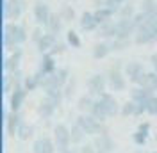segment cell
Segmentation results:
<instances>
[{
    "label": "cell",
    "mask_w": 157,
    "mask_h": 153,
    "mask_svg": "<svg viewBox=\"0 0 157 153\" xmlns=\"http://www.w3.org/2000/svg\"><path fill=\"white\" fill-rule=\"evenodd\" d=\"M27 30L23 25H18L14 21H9L4 25V32H2V45L7 52H13L16 47H21L27 41Z\"/></svg>",
    "instance_id": "obj_1"
},
{
    "label": "cell",
    "mask_w": 157,
    "mask_h": 153,
    "mask_svg": "<svg viewBox=\"0 0 157 153\" xmlns=\"http://www.w3.org/2000/svg\"><path fill=\"white\" fill-rule=\"evenodd\" d=\"M132 41L136 45H150V43H157V18L154 14H150L148 20L136 30Z\"/></svg>",
    "instance_id": "obj_2"
},
{
    "label": "cell",
    "mask_w": 157,
    "mask_h": 153,
    "mask_svg": "<svg viewBox=\"0 0 157 153\" xmlns=\"http://www.w3.org/2000/svg\"><path fill=\"white\" fill-rule=\"evenodd\" d=\"M75 123L86 132V135H91V137H97V135L104 134V132H109L105 123L98 121L97 118H93L91 114H78Z\"/></svg>",
    "instance_id": "obj_3"
},
{
    "label": "cell",
    "mask_w": 157,
    "mask_h": 153,
    "mask_svg": "<svg viewBox=\"0 0 157 153\" xmlns=\"http://www.w3.org/2000/svg\"><path fill=\"white\" fill-rule=\"evenodd\" d=\"M125 73H121V61H114V64L107 69V84L113 91L121 93L127 87V80H125Z\"/></svg>",
    "instance_id": "obj_4"
},
{
    "label": "cell",
    "mask_w": 157,
    "mask_h": 153,
    "mask_svg": "<svg viewBox=\"0 0 157 153\" xmlns=\"http://www.w3.org/2000/svg\"><path fill=\"white\" fill-rule=\"evenodd\" d=\"M25 0H2V16L4 20H18L25 13Z\"/></svg>",
    "instance_id": "obj_5"
},
{
    "label": "cell",
    "mask_w": 157,
    "mask_h": 153,
    "mask_svg": "<svg viewBox=\"0 0 157 153\" xmlns=\"http://www.w3.org/2000/svg\"><path fill=\"white\" fill-rule=\"evenodd\" d=\"M54 143L57 151H64L71 146V135H70V128L64 123H57L54 126Z\"/></svg>",
    "instance_id": "obj_6"
},
{
    "label": "cell",
    "mask_w": 157,
    "mask_h": 153,
    "mask_svg": "<svg viewBox=\"0 0 157 153\" xmlns=\"http://www.w3.org/2000/svg\"><path fill=\"white\" fill-rule=\"evenodd\" d=\"M105 86H109L107 78L102 75V73H95V75H91L88 78V95L98 98L100 95L105 93Z\"/></svg>",
    "instance_id": "obj_7"
},
{
    "label": "cell",
    "mask_w": 157,
    "mask_h": 153,
    "mask_svg": "<svg viewBox=\"0 0 157 153\" xmlns=\"http://www.w3.org/2000/svg\"><path fill=\"white\" fill-rule=\"evenodd\" d=\"M21 57H23V48L16 47L13 52L7 54V57L4 59V64H2V69L4 73H13L20 69V62H21Z\"/></svg>",
    "instance_id": "obj_8"
},
{
    "label": "cell",
    "mask_w": 157,
    "mask_h": 153,
    "mask_svg": "<svg viewBox=\"0 0 157 153\" xmlns=\"http://www.w3.org/2000/svg\"><path fill=\"white\" fill-rule=\"evenodd\" d=\"M98 102H100V105H102V109L105 110V114H107V118H114V116L120 114V105H118L116 98L111 95V93H104V95H100L97 98Z\"/></svg>",
    "instance_id": "obj_9"
},
{
    "label": "cell",
    "mask_w": 157,
    "mask_h": 153,
    "mask_svg": "<svg viewBox=\"0 0 157 153\" xmlns=\"http://www.w3.org/2000/svg\"><path fill=\"white\" fill-rule=\"evenodd\" d=\"M136 34V25L132 18L116 20V38L118 39H130Z\"/></svg>",
    "instance_id": "obj_10"
},
{
    "label": "cell",
    "mask_w": 157,
    "mask_h": 153,
    "mask_svg": "<svg viewBox=\"0 0 157 153\" xmlns=\"http://www.w3.org/2000/svg\"><path fill=\"white\" fill-rule=\"evenodd\" d=\"M57 103L50 98V96H43L41 100H39L38 103V116L41 118V119H50L52 116L56 114V110H57Z\"/></svg>",
    "instance_id": "obj_11"
},
{
    "label": "cell",
    "mask_w": 157,
    "mask_h": 153,
    "mask_svg": "<svg viewBox=\"0 0 157 153\" xmlns=\"http://www.w3.org/2000/svg\"><path fill=\"white\" fill-rule=\"evenodd\" d=\"M93 146H95L97 151H104V153H113L114 148H116V144L113 141V137L109 135V132H104V134L93 137Z\"/></svg>",
    "instance_id": "obj_12"
},
{
    "label": "cell",
    "mask_w": 157,
    "mask_h": 153,
    "mask_svg": "<svg viewBox=\"0 0 157 153\" xmlns=\"http://www.w3.org/2000/svg\"><path fill=\"white\" fill-rule=\"evenodd\" d=\"M27 93H29V91H27L23 86L14 87V89L11 91V95H9V110L20 112V109H21L25 98H27Z\"/></svg>",
    "instance_id": "obj_13"
},
{
    "label": "cell",
    "mask_w": 157,
    "mask_h": 153,
    "mask_svg": "<svg viewBox=\"0 0 157 153\" xmlns=\"http://www.w3.org/2000/svg\"><path fill=\"white\" fill-rule=\"evenodd\" d=\"M4 123H6V132H7V135H9V137H16L20 125L23 123V116H21V112L9 110V112H7V118H6V121H4Z\"/></svg>",
    "instance_id": "obj_14"
},
{
    "label": "cell",
    "mask_w": 157,
    "mask_h": 153,
    "mask_svg": "<svg viewBox=\"0 0 157 153\" xmlns=\"http://www.w3.org/2000/svg\"><path fill=\"white\" fill-rule=\"evenodd\" d=\"M134 86L145 87L150 93H155L157 91V73L155 71H143V73L139 75V78L136 80Z\"/></svg>",
    "instance_id": "obj_15"
},
{
    "label": "cell",
    "mask_w": 157,
    "mask_h": 153,
    "mask_svg": "<svg viewBox=\"0 0 157 153\" xmlns=\"http://www.w3.org/2000/svg\"><path fill=\"white\" fill-rule=\"evenodd\" d=\"M56 151H57V148H56L54 139H50L47 135H41L34 141L32 153H56Z\"/></svg>",
    "instance_id": "obj_16"
},
{
    "label": "cell",
    "mask_w": 157,
    "mask_h": 153,
    "mask_svg": "<svg viewBox=\"0 0 157 153\" xmlns=\"http://www.w3.org/2000/svg\"><path fill=\"white\" fill-rule=\"evenodd\" d=\"M50 14H52V11H50V7L43 2V0H38V2L34 4V20H36L38 25L45 27V23L48 21Z\"/></svg>",
    "instance_id": "obj_17"
},
{
    "label": "cell",
    "mask_w": 157,
    "mask_h": 153,
    "mask_svg": "<svg viewBox=\"0 0 157 153\" xmlns=\"http://www.w3.org/2000/svg\"><path fill=\"white\" fill-rule=\"evenodd\" d=\"M143 71H147V69L143 66V62H137V61H128L127 64H125V68H123L125 76H127L132 84H136V80L139 78V75H141Z\"/></svg>",
    "instance_id": "obj_18"
},
{
    "label": "cell",
    "mask_w": 157,
    "mask_h": 153,
    "mask_svg": "<svg viewBox=\"0 0 157 153\" xmlns=\"http://www.w3.org/2000/svg\"><path fill=\"white\" fill-rule=\"evenodd\" d=\"M98 38H102L104 41H111V39L116 38V20H109L105 23L98 25Z\"/></svg>",
    "instance_id": "obj_19"
},
{
    "label": "cell",
    "mask_w": 157,
    "mask_h": 153,
    "mask_svg": "<svg viewBox=\"0 0 157 153\" xmlns=\"http://www.w3.org/2000/svg\"><path fill=\"white\" fill-rule=\"evenodd\" d=\"M63 18L59 16V13H52L50 14V18H48V21L45 23V32H48V34H56V36H59L61 32H63Z\"/></svg>",
    "instance_id": "obj_20"
},
{
    "label": "cell",
    "mask_w": 157,
    "mask_h": 153,
    "mask_svg": "<svg viewBox=\"0 0 157 153\" xmlns=\"http://www.w3.org/2000/svg\"><path fill=\"white\" fill-rule=\"evenodd\" d=\"M78 25L84 32H93V30H98V23L95 20V14L91 11H84L78 18Z\"/></svg>",
    "instance_id": "obj_21"
},
{
    "label": "cell",
    "mask_w": 157,
    "mask_h": 153,
    "mask_svg": "<svg viewBox=\"0 0 157 153\" xmlns=\"http://www.w3.org/2000/svg\"><path fill=\"white\" fill-rule=\"evenodd\" d=\"M57 41H59V39H57L56 34H48V32H45V36L39 39V43L36 45V47H38V52H39V54H48Z\"/></svg>",
    "instance_id": "obj_22"
},
{
    "label": "cell",
    "mask_w": 157,
    "mask_h": 153,
    "mask_svg": "<svg viewBox=\"0 0 157 153\" xmlns=\"http://www.w3.org/2000/svg\"><path fill=\"white\" fill-rule=\"evenodd\" d=\"M152 95H154V93H150L148 89H145V87H139V86H134L130 91H128L130 100H132V102H136V103H145V102H147Z\"/></svg>",
    "instance_id": "obj_23"
},
{
    "label": "cell",
    "mask_w": 157,
    "mask_h": 153,
    "mask_svg": "<svg viewBox=\"0 0 157 153\" xmlns=\"http://www.w3.org/2000/svg\"><path fill=\"white\" fill-rule=\"evenodd\" d=\"M111 54V45H109V41H98L97 45L93 47V50H91V55H93V59H97V61H102V59H105Z\"/></svg>",
    "instance_id": "obj_24"
},
{
    "label": "cell",
    "mask_w": 157,
    "mask_h": 153,
    "mask_svg": "<svg viewBox=\"0 0 157 153\" xmlns=\"http://www.w3.org/2000/svg\"><path fill=\"white\" fill-rule=\"evenodd\" d=\"M56 69H57V66H56V61H54V57H52L50 54H43L38 71L41 73V75H48V73H54Z\"/></svg>",
    "instance_id": "obj_25"
},
{
    "label": "cell",
    "mask_w": 157,
    "mask_h": 153,
    "mask_svg": "<svg viewBox=\"0 0 157 153\" xmlns=\"http://www.w3.org/2000/svg\"><path fill=\"white\" fill-rule=\"evenodd\" d=\"M93 14H95V20H97L98 25H102V23H105L109 20H113L116 16V11L114 9H109L105 6H102V7H97V9L93 11Z\"/></svg>",
    "instance_id": "obj_26"
},
{
    "label": "cell",
    "mask_w": 157,
    "mask_h": 153,
    "mask_svg": "<svg viewBox=\"0 0 157 153\" xmlns=\"http://www.w3.org/2000/svg\"><path fill=\"white\" fill-rule=\"evenodd\" d=\"M95 100H97V98L91 96V95H82L77 102L78 112H80V114H89L91 109H93V105H95Z\"/></svg>",
    "instance_id": "obj_27"
},
{
    "label": "cell",
    "mask_w": 157,
    "mask_h": 153,
    "mask_svg": "<svg viewBox=\"0 0 157 153\" xmlns=\"http://www.w3.org/2000/svg\"><path fill=\"white\" fill-rule=\"evenodd\" d=\"M134 14H136V7H134V4H132V2H125V4L116 11V18L118 20L134 18Z\"/></svg>",
    "instance_id": "obj_28"
},
{
    "label": "cell",
    "mask_w": 157,
    "mask_h": 153,
    "mask_svg": "<svg viewBox=\"0 0 157 153\" xmlns=\"http://www.w3.org/2000/svg\"><path fill=\"white\" fill-rule=\"evenodd\" d=\"M32 135H34V126L30 123H27V121H23V123L20 125L16 137H18L20 141H29V139H32Z\"/></svg>",
    "instance_id": "obj_29"
},
{
    "label": "cell",
    "mask_w": 157,
    "mask_h": 153,
    "mask_svg": "<svg viewBox=\"0 0 157 153\" xmlns=\"http://www.w3.org/2000/svg\"><path fill=\"white\" fill-rule=\"evenodd\" d=\"M70 135H71V144H82L84 143V137H86V132L77 123H73L70 126Z\"/></svg>",
    "instance_id": "obj_30"
},
{
    "label": "cell",
    "mask_w": 157,
    "mask_h": 153,
    "mask_svg": "<svg viewBox=\"0 0 157 153\" xmlns=\"http://www.w3.org/2000/svg\"><path fill=\"white\" fill-rule=\"evenodd\" d=\"M59 16L63 18L64 23H71L73 20H75V9L68 6V4H64V6H61V9H59Z\"/></svg>",
    "instance_id": "obj_31"
},
{
    "label": "cell",
    "mask_w": 157,
    "mask_h": 153,
    "mask_svg": "<svg viewBox=\"0 0 157 153\" xmlns=\"http://www.w3.org/2000/svg\"><path fill=\"white\" fill-rule=\"evenodd\" d=\"M109 45H111V52H121V50H125V48H128V45H130V39H111L109 41Z\"/></svg>",
    "instance_id": "obj_32"
},
{
    "label": "cell",
    "mask_w": 157,
    "mask_h": 153,
    "mask_svg": "<svg viewBox=\"0 0 157 153\" xmlns=\"http://www.w3.org/2000/svg\"><path fill=\"white\" fill-rule=\"evenodd\" d=\"M13 89H14V82L11 78V73H4V76H2V95L4 96L11 95Z\"/></svg>",
    "instance_id": "obj_33"
},
{
    "label": "cell",
    "mask_w": 157,
    "mask_h": 153,
    "mask_svg": "<svg viewBox=\"0 0 157 153\" xmlns=\"http://www.w3.org/2000/svg\"><path fill=\"white\" fill-rule=\"evenodd\" d=\"M134 110H136V102H132V100L128 98L125 103H121L120 114L123 116V118H130V116H134Z\"/></svg>",
    "instance_id": "obj_34"
},
{
    "label": "cell",
    "mask_w": 157,
    "mask_h": 153,
    "mask_svg": "<svg viewBox=\"0 0 157 153\" xmlns=\"http://www.w3.org/2000/svg\"><path fill=\"white\" fill-rule=\"evenodd\" d=\"M66 41H68V45L71 48H80L82 47V41H80V38H78V34L75 32V30H71V29L66 32Z\"/></svg>",
    "instance_id": "obj_35"
},
{
    "label": "cell",
    "mask_w": 157,
    "mask_h": 153,
    "mask_svg": "<svg viewBox=\"0 0 157 153\" xmlns=\"http://www.w3.org/2000/svg\"><path fill=\"white\" fill-rule=\"evenodd\" d=\"M145 107H147V114L148 116H157V96L152 95L145 102Z\"/></svg>",
    "instance_id": "obj_36"
},
{
    "label": "cell",
    "mask_w": 157,
    "mask_h": 153,
    "mask_svg": "<svg viewBox=\"0 0 157 153\" xmlns=\"http://www.w3.org/2000/svg\"><path fill=\"white\" fill-rule=\"evenodd\" d=\"M141 11H145L148 14H152L157 9V0H141Z\"/></svg>",
    "instance_id": "obj_37"
},
{
    "label": "cell",
    "mask_w": 157,
    "mask_h": 153,
    "mask_svg": "<svg viewBox=\"0 0 157 153\" xmlns=\"http://www.w3.org/2000/svg\"><path fill=\"white\" fill-rule=\"evenodd\" d=\"M150 134H145V132H141V130H136L134 134H132V141L137 144V146H145L147 144V139Z\"/></svg>",
    "instance_id": "obj_38"
},
{
    "label": "cell",
    "mask_w": 157,
    "mask_h": 153,
    "mask_svg": "<svg viewBox=\"0 0 157 153\" xmlns=\"http://www.w3.org/2000/svg\"><path fill=\"white\" fill-rule=\"evenodd\" d=\"M23 87H25L27 91H34L36 87H39V84H38V78H36L34 75L25 76V78H23Z\"/></svg>",
    "instance_id": "obj_39"
},
{
    "label": "cell",
    "mask_w": 157,
    "mask_h": 153,
    "mask_svg": "<svg viewBox=\"0 0 157 153\" xmlns=\"http://www.w3.org/2000/svg\"><path fill=\"white\" fill-rule=\"evenodd\" d=\"M125 2H128V0H104V6L105 7H109V9H114V11H118Z\"/></svg>",
    "instance_id": "obj_40"
},
{
    "label": "cell",
    "mask_w": 157,
    "mask_h": 153,
    "mask_svg": "<svg viewBox=\"0 0 157 153\" xmlns=\"http://www.w3.org/2000/svg\"><path fill=\"white\" fill-rule=\"evenodd\" d=\"M43 36H45V30H43V27H41V25H38L36 29L32 30V34H30V39L34 41V45H38L39 39L43 38Z\"/></svg>",
    "instance_id": "obj_41"
},
{
    "label": "cell",
    "mask_w": 157,
    "mask_h": 153,
    "mask_svg": "<svg viewBox=\"0 0 157 153\" xmlns=\"http://www.w3.org/2000/svg\"><path fill=\"white\" fill-rule=\"evenodd\" d=\"M64 50H66V45H64L63 41H57V43L54 45V48L50 50L48 54L52 55V57H56V55H59V54H64Z\"/></svg>",
    "instance_id": "obj_42"
},
{
    "label": "cell",
    "mask_w": 157,
    "mask_h": 153,
    "mask_svg": "<svg viewBox=\"0 0 157 153\" xmlns=\"http://www.w3.org/2000/svg\"><path fill=\"white\" fill-rule=\"evenodd\" d=\"M73 87H75V80L71 78V80H68V84L64 86V98L66 100H70L73 96Z\"/></svg>",
    "instance_id": "obj_43"
},
{
    "label": "cell",
    "mask_w": 157,
    "mask_h": 153,
    "mask_svg": "<svg viewBox=\"0 0 157 153\" xmlns=\"http://www.w3.org/2000/svg\"><path fill=\"white\" fill-rule=\"evenodd\" d=\"M78 153H97V150H95V146L89 143H84L82 146H80V151Z\"/></svg>",
    "instance_id": "obj_44"
},
{
    "label": "cell",
    "mask_w": 157,
    "mask_h": 153,
    "mask_svg": "<svg viewBox=\"0 0 157 153\" xmlns=\"http://www.w3.org/2000/svg\"><path fill=\"white\" fill-rule=\"evenodd\" d=\"M136 130H141V132H145V134H150V121H143V123H139Z\"/></svg>",
    "instance_id": "obj_45"
},
{
    "label": "cell",
    "mask_w": 157,
    "mask_h": 153,
    "mask_svg": "<svg viewBox=\"0 0 157 153\" xmlns=\"http://www.w3.org/2000/svg\"><path fill=\"white\" fill-rule=\"evenodd\" d=\"M150 62H152V68H154V71L157 73V52L150 55Z\"/></svg>",
    "instance_id": "obj_46"
},
{
    "label": "cell",
    "mask_w": 157,
    "mask_h": 153,
    "mask_svg": "<svg viewBox=\"0 0 157 153\" xmlns=\"http://www.w3.org/2000/svg\"><path fill=\"white\" fill-rule=\"evenodd\" d=\"M61 153H77L73 148H68V150H64V151H61Z\"/></svg>",
    "instance_id": "obj_47"
},
{
    "label": "cell",
    "mask_w": 157,
    "mask_h": 153,
    "mask_svg": "<svg viewBox=\"0 0 157 153\" xmlns=\"http://www.w3.org/2000/svg\"><path fill=\"white\" fill-rule=\"evenodd\" d=\"M134 153H148V151H145V150H136Z\"/></svg>",
    "instance_id": "obj_48"
},
{
    "label": "cell",
    "mask_w": 157,
    "mask_h": 153,
    "mask_svg": "<svg viewBox=\"0 0 157 153\" xmlns=\"http://www.w3.org/2000/svg\"><path fill=\"white\" fill-rule=\"evenodd\" d=\"M152 14H154V16H155V18H157V9H155V11H154V13H152Z\"/></svg>",
    "instance_id": "obj_49"
},
{
    "label": "cell",
    "mask_w": 157,
    "mask_h": 153,
    "mask_svg": "<svg viewBox=\"0 0 157 153\" xmlns=\"http://www.w3.org/2000/svg\"><path fill=\"white\" fill-rule=\"evenodd\" d=\"M154 139H155V141H157V132H155V137H154Z\"/></svg>",
    "instance_id": "obj_50"
},
{
    "label": "cell",
    "mask_w": 157,
    "mask_h": 153,
    "mask_svg": "<svg viewBox=\"0 0 157 153\" xmlns=\"http://www.w3.org/2000/svg\"><path fill=\"white\" fill-rule=\"evenodd\" d=\"M148 153H157V151H148Z\"/></svg>",
    "instance_id": "obj_51"
},
{
    "label": "cell",
    "mask_w": 157,
    "mask_h": 153,
    "mask_svg": "<svg viewBox=\"0 0 157 153\" xmlns=\"http://www.w3.org/2000/svg\"><path fill=\"white\" fill-rule=\"evenodd\" d=\"M97 153H104V151H97Z\"/></svg>",
    "instance_id": "obj_52"
}]
</instances>
